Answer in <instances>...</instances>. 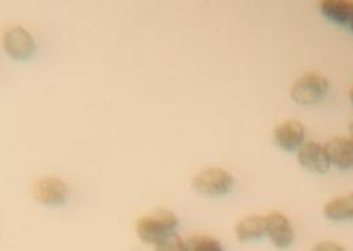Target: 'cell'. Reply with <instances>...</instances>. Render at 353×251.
<instances>
[{
	"label": "cell",
	"instance_id": "cell-1",
	"mask_svg": "<svg viewBox=\"0 0 353 251\" xmlns=\"http://www.w3.org/2000/svg\"><path fill=\"white\" fill-rule=\"evenodd\" d=\"M176 226V215L170 210L159 209L150 214L143 215L137 221L136 233L142 242L156 245L169 234L174 233Z\"/></svg>",
	"mask_w": 353,
	"mask_h": 251
},
{
	"label": "cell",
	"instance_id": "cell-2",
	"mask_svg": "<svg viewBox=\"0 0 353 251\" xmlns=\"http://www.w3.org/2000/svg\"><path fill=\"white\" fill-rule=\"evenodd\" d=\"M31 196L41 205L61 206L68 202L71 197V190L64 179L54 176H46L34 182L31 188Z\"/></svg>",
	"mask_w": 353,
	"mask_h": 251
},
{
	"label": "cell",
	"instance_id": "cell-3",
	"mask_svg": "<svg viewBox=\"0 0 353 251\" xmlns=\"http://www.w3.org/2000/svg\"><path fill=\"white\" fill-rule=\"evenodd\" d=\"M192 186L195 192L201 194L219 197L230 193L234 186V179L229 172L223 169L208 168L195 176Z\"/></svg>",
	"mask_w": 353,
	"mask_h": 251
},
{
	"label": "cell",
	"instance_id": "cell-4",
	"mask_svg": "<svg viewBox=\"0 0 353 251\" xmlns=\"http://www.w3.org/2000/svg\"><path fill=\"white\" fill-rule=\"evenodd\" d=\"M330 88L328 80L319 73H308L301 77L291 90V97L301 106L320 103Z\"/></svg>",
	"mask_w": 353,
	"mask_h": 251
},
{
	"label": "cell",
	"instance_id": "cell-5",
	"mask_svg": "<svg viewBox=\"0 0 353 251\" xmlns=\"http://www.w3.org/2000/svg\"><path fill=\"white\" fill-rule=\"evenodd\" d=\"M3 47L11 59L26 61L35 54V39L21 26H11L3 35Z\"/></svg>",
	"mask_w": 353,
	"mask_h": 251
},
{
	"label": "cell",
	"instance_id": "cell-6",
	"mask_svg": "<svg viewBox=\"0 0 353 251\" xmlns=\"http://www.w3.org/2000/svg\"><path fill=\"white\" fill-rule=\"evenodd\" d=\"M265 234L278 249H287L295 238L291 222L282 213L274 212L265 215Z\"/></svg>",
	"mask_w": 353,
	"mask_h": 251
},
{
	"label": "cell",
	"instance_id": "cell-7",
	"mask_svg": "<svg viewBox=\"0 0 353 251\" xmlns=\"http://www.w3.org/2000/svg\"><path fill=\"white\" fill-rule=\"evenodd\" d=\"M298 160L303 168L319 174L327 173L331 166L324 146L314 141L301 145L298 153Z\"/></svg>",
	"mask_w": 353,
	"mask_h": 251
},
{
	"label": "cell",
	"instance_id": "cell-8",
	"mask_svg": "<svg viewBox=\"0 0 353 251\" xmlns=\"http://www.w3.org/2000/svg\"><path fill=\"white\" fill-rule=\"evenodd\" d=\"M304 136H305L304 126L301 121H296V120H288L283 123L274 132L275 143L287 152H294L296 149H301L304 141Z\"/></svg>",
	"mask_w": 353,
	"mask_h": 251
},
{
	"label": "cell",
	"instance_id": "cell-9",
	"mask_svg": "<svg viewBox=\"0 0 353 251\" xmlns=\"http://www.w3.org/2000/svg\"><path fill=\"white\" fill-rule=\"evenodd\" d=\"M328 160L340 169L353 168V141L343 137H335L324 145Z\"/></svg>",
	"mask_w": 353,
	"mask_h": 251
},
{
	"label": "cell",
	"instance_id": "cell-10",
	"mask_svg": "<svg viewBox=\"0 0 353 251\" xmlns=\"http://www.w3.org/2000/svg\"><path fill=\"white\" fill-rule=\"evenodd\" d=\"M323 15L337 24H351L353 19V1L348 0H324L320 3Z\"/></svg>",
	"mask_w": 353,
	"mask_h": 251
},
{
	"label": "cell",
	"instance_id": "cell-11",
	"mask_svg": "<svg viewBox=\"0 0 353 251\" xmlns=\"http://www.w3.org/2000/svg\"><path fill=\"white\" fill-rule=\"evenodd\" d=\"M235 234L239 242H251L261 239L265 235V218L261 215H251L242 219L236 228Z\"/></svg>",
	"mask_w": 353,
	"mask_h": 251
},
{
	"label": "cell",
	"instance_id": "cell-12",
	"mask_svg": "<svg viewBox=\"0 0 353 251\" xmlns=\"http://www.w3.org/2000/svg\"><path fill=\"white\" fill-rule=\"evenodd\" d=\"M324 214L332 221L353 218V194L341 196L330 201L324 208Z\"/></svg>",
	"mask_w": 353,
	"mask_h": 251
},
{
	"label": "cell",
	"instance_id": "cell-13",
	"mask_svg": "<svg viewBox=\"0 0 353 251\" xmlns=\"http://www.w3.org/2000/svg\"><path fill=\"white\" fill-rule=\"evenodd\" d=\"M183 251H223L221 242L209 235H195L185 241Z\"/></svg>",
	"mask_w": 353,
	"mask_h": 251
},
{
	"label": "cell",
	"instance_id": "cell-14",
	"mask_svg": "<svg viewBox=\"0 0 353 251\" xmlns=\"http://www.w3.org/2000/svg\"><path fill=\"white\" fill-rule=\"evenodd\" d=\"M185 241L176 233L169 234L154 245V251H183Z\"/></svg>",
	"mask_w": 353,
	"mask_h": 251
},
{
	"label": "cell",
	"instance_id": "cell-15",
	"mask_svg": "<svg viewBox=\"0 0 353 251\" xmlns=\"http://www.w3.org/2000/svg\"><path fill=\"white\" fill-rule=\"evenodd\" d=\"M311 251H345V249L339 243L327 241V242H320L318 245H315Z\"/></svg>",
	"mask_w": 353,
	"mask_h": 251
},
{
	"label": "cell",
	"instance_id": "cell-16",
	"mask_svg": "<svg viewBox=\"0 0 353 251\" xmlns=\"http://www.w3.org/2000/svg\"><path fill=\"white\" fill-rule=\"evenodd\" d=\"M351 28H352V31H353V19H352V21H351Z\"/></svg>",
	"mask_w": 353,
	"mask_h": 251
},
{
	"label": "cell",
	"instance_id": "cell-17",
	"mask_svg": "<svg viewBox=\"0 0 353 251\" xmlns=\"http://www.w3.org/2000/svg\"><path fill=\"white\" fill-rule=\"evenodd\" d=\"M351 99H352V103H353V90H352V93H351Z\"/></svg>",
	"mask_w": 353,
	"mask_h": 251
},
{
	"label": "cell",
	"instance_id": "cell-18",
	"mask_svg": "<svg viewBox=\"0 0 353 251\" xmlns=\"http://www.w3.org/2000/svg\"><path fill=\"white\" fill-rule=\"evenodd\" d=\"M352 141H353V126H352Z\"/></svg>",
	"mask_w": 353,
	"mask_h": 251
}]
</instances>
